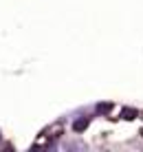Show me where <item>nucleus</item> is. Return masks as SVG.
Instances as JSON below:
<instances>
[{
    "mask_svg": "<svg viewBox=\"0 0 143 152\" xmlns=\"http://www.w3.org/2000/svg\"><path fill=\"white\" fill-rule=\"evenodd\" d=\"M88 126V119H82V121H75V126H73V128L75 130H84Z\"/></svg>",
    "mask_w": 143,
    "mask_h": 152,
    "instance_id": "obj_1",
    "label": "nucleus"
},
{
    "mask_svg": "<svg viewBox=\"0 0 143 152\" xmlns=\"http://www.w3.org/2000/svg\"><path fill=\"white\" fill-rule=\"evenodd\" d=\"M106 110H110V104H104V106H99V113H106Z\"/></svg>",
    "mask_w": 143,
    "mask_h": 152,
    "instance_id": "obj_3",
    "label": "nucleus"
},
{
    "mask_svg": "<svg viewBox=\"0 0 143 152\" xmlns=\"http://www.w3.org/2000/svg\"><path fill=\"white\" fill-rule=\"evenodd\" d=\"M134 115H136V110H128V108H125L123 110V119H134Z\"/></svg>",
    "mask_w": 143,
    "mask_h": 152,
    "instance_id": "obj_2",
    "label": "nucleus"
}]
</instances>
